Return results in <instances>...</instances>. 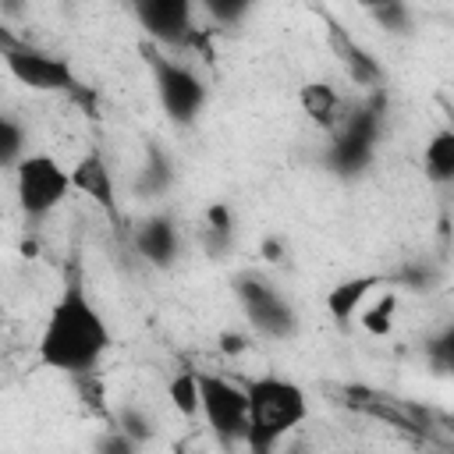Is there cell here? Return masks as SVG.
Wrapping results in <instances>:
<instances>
[{
	"mask_svg": "<svg viewBox=\"0 0 454 454\" xmlns=\"http://www.w3.org/2000/svg\"><path fill=\"white\" fill-rule=\"evenodd\" d=\"M110 344H114L110 326H106L99 305L92 301L78 262H71L64 273V287L43 319L35 355L46 369L78 380V376H92L99 369Z\"/></svg>",
	"mask_w": 454,
	"mask_h": 454,
	"instance_id": "cell-1",
	"label": "cell"
},
{
	"mask_svg": "<svg viewBox=\"0 0 454 454\" xmlns=\"http://www.w3.org/2000/svg\"><path fill=\"white\" fill-rule=\"evenodd\" d=\"M248 390V440L245 447L255 454H270L291 429L309 419V397L294 380L284 376H255L245 383Z\"/></svg>",
	"mask_w": 454,
	"mask_h": 454,
	"instance_id": "cell-2",
	"label": "cell"
},
{
	"mask_svg": "<svg viewBox=\"0 0 454 454\" xmlns=\"http://www.w3.org/2000/svg\"><path fill=\"white\" fill-rule=\"evenodd\" d=\"M149 57V71H153V89H156V99L163 106V114L170 117V124L177 128H188L202 117L206 110V99H209V89H206V78L199 71H192L188 64L160 53V50H145Z\"/></svg>",
	"mask_w": 454,
	"mask_h": 454,
	"instance_id": "cell-3",
	"label": "cell"
},
{
	"mask_svg": "<svg viewBox=\"0 0 454 454\" xmlns=\"http://www.w3.org/2000/svg\"><path fill=\"white\" fill-rule=\"evenodd\" d=\"M380 128H383V114L380 106L365 103L355 114H344L340 124L330 131L323 163L330 174L337 177H358L372 167L376 156V142H380Z\"/></svg>",
	"mask_w": 454,
	"mask_h": 454,
	"instance_id": "cell-4",
	"label": "cell"
},
{
	"mask_svg": "<svg viewBox=\"0 0 454 454\" xmlns=\"http://www.w3.org/2000/svg\"><path fill=\"white\" fill-rule=\"evenodd\" d=\"M234 298L245 312V319L252 323L255 333L270 337V340H287L298 333V312L294 305L280 294V287L259 273V270H241L234 273Z\"/></svg>",
	"mask_w": 454,
	"mask_h": 454,
	"instance_id": "cell-5",
	"label": "cell"
},
{
	"mask_svg": "<svg viewBox=\"0 0 454 454\" xmlns=\"http://www.w3.org/2000/svg\"><path fill=\"white\" fill-rule=\"evenodd\" d=\"M67 192H74L71 170L50 153H28L14 167V199L28 220H43L53 209H60Z\"/></svg>",
	"mask_w": 454,
	"mask_h": 454,
	"instance_id": "cell-6",
	"label": "cell"
},
{
	"mask_svg": "<svg viewBox=\"0 0 454 454\" xmlns=\"http://www.w3.org/2000/svg\"><path fill=\"white\" fill-rule=\"evenodd\" d=\"M202 419L220 447H238L248 440V390L227 376L199 372Z\"/></svg>",
	"mask_w": 454,
	"mask_h": 454,
	"instance_id": "cell-7",
	"label": "cell"
},
{
	"mask_svg": "<svg viewBox=\"0 0 454 454\" xmlns=\"http://www.w3.org/2000/svg\"><path fill=\"white\" fill-rule=\"evenodd\" d=\"M4 67L11 71V78H18L32 92H67V96H74L82 89L64 57L50 53V50H39L32 43H21L7 28H4Z\"/></svg>",
	"mask_w": 454,
	"mask_h": 454,
	"instance_id": "cell-8",
	"label": "cell"
},
{
	"mask_svg": "<svg viewBox=\"0 0 454 454\" xmlns=\"http://www.w3.org/2000/svg\"><path fill=\"white\" fill-rule=\"evenodd\" d=\"M192 4L195 0H131L135 21L156 46H184L195 35L192 25Z\"/></svg>",
	"mask_w": 454,
	"mask_h": 454,
	"instance_id": "cell-9",
	"label": "cell"
},
{
	"mask_svg": "<svg viewBox=\"0 0 454 454\" xmlns=\"http://www.w3.org/2000/svg\"><path fill=\"white\" fill-rule=\"evenodd\" d=\"M135 252L153 270H170L181 259V227L174 213H149L135 223Z\"/></svg>",
	"mask_w": 454,
	"mask_h": 454,
	"instance_id": "cell-10",
	"label": "cell"
},
{
	"mask_svg": "<svg viewBox=\"0 0 454 454\" xmlns=\"http://www.w3.org/2000/svg\"><path fill=\"white\" fill-rule=\"evenodd\" d=\"M71 184L78 195H85L96 209H103L106 216H117V184H114V170L103 160L99 149H89L85 156H78V163L71 167Z\"/></svg>",
	"mask_w": 454,
	"mask_h": 454,
	"instance_id": "cell-11",
	"label": "cell"
},
{
	"mask_svg": "<svg viewBox=\"0 0 454 454\" xmlns=\"http://www.w3.org/2000/svg\"><path fill=\"white\" fill-rule=\"evenodd\" d=\"M380 284H383V277H376V273H362V277H348V280L333 284L326 291V312H330V319L337 326H348L365 309V301L372 298V291Z\"/></svg>",
	"mask_w": 454,
	"mask_h": 454,
	"instance_id": "cell-12",
	"label": "cell"
},
{
	"mask_svg": "<svg viewBox=\"0 0 454 454\" xmlns=\"http://www.w3.org/2000/svg\"><path fill=\"white\" fill-rule=\"evenodd\" d=\"M174 177H177L174 156L163 145L149 142L145 145V160H142V167L135 174V192L145 195V199H160V195H167L174 188Z\"/></svg>",
	"mask_w": 454,
	"mask_h": 454,
	"instance_id": "cell-13",
	"label": "cell"
},
{
	"mask_svg": "<svg viewBox=\"0 0 454 454\" xmlns=\"http://www.w3.org/2000/svg\"><path fill=\"white\" fill-rule=\"evenodd\" d=\"M298 103H301L305 117L312 124L326 128V131H333L340 124V117H344V103H340V96H337V89L330 82H309V85H301Z\"/></svg>",
	"mask_w": 454,
	"mask_h": 454,
	"instance_id": "cell-14",
	"label": "cell"
},
{
	"mask_svg": "<svg viewBox=\"0 0 454 454\" xmlns=\"http://www.w3.org/2000/svg\"><path fill=\"white\" fill-rule=\"evenodd\" d=\"M422 170L433 184H454V124L440 128L422 153Z\"/></svg>",
	"mask_w": 454,
	"mask_h": 454,
	"instance_id": "cell-15",
	"label": "cell"
},
{
	"mask_svg": "<svg viewBox=\"0 0 454 454\" xmlns=\"http://www.w3.org/2000/svg\"><path fill=\"white\" fill-rule=\"evenodd\" d=\"M333 50L340 53V60H344V67H348V74L358 82V85H369V89H376L380 82H383V71H380V64L362 50V46H355L348 35H340V32H333Z\"/></svg>",
	"mask_w": 454,
	"mask_h": 454,
	"instance_id": "cell-16",
	"label": "cell"
},
{
	"mask_svg": "<svg viewBox=\"0 0 454 454\" xmlns=\"http://www.w3.org/2000/svg\"><path fill=\"white\" fill-rule=\"evenodd\" d=\"M234 241V213L227 202H213L206 209V227H202V245L213 259H220Z\"/></svg>",
	"mask_w": 454,
	"mask_h": 454,
	"instance_id": "cell-17",
	"label": "cell"
},
{
	"mask_svg": "<svg viewBox=\"0 0 454 454\" xmlns=\"http://www.w3.org/2000/svg\"><path fill=\"white\" fill-rule=\"evenodd\" d=\"M25 156H28V128L14 114H4L0 117V167L14 174V167Z\"/></svg>",
	"mask_w": 454,
	"mask_h": 454,
	"instance_id": "cell-18",
	"label": "cell"
},
{
	"mask_svg": "<svg viewBox=\"0 0 454 454\" xmlns=\"http://www.w3.org/2000/svg\"><path fill=\"white\" fill-rule=\"evenodd\" d=\"M167 397L170 404L184 415V419H195L202 411V390H199V372L195 369H181L170 383H167Z\"/></svg>",
	"mask_w": 454,
	"mask_h": 454,
	"instance_id": "cell-19",
	"label": "cell"
},
{
	"mask_svg": "<svg viewBox=\"0 0 454 454\" xmlns=\"http://www.w3.org/2000/svg\"><path fill=\"white\" fill-rule=\"evenodd\" d=\"M426 358H429V365H433V372H440V376H450L454 380V319L426 344Z\"/></svg>",
	"mask_w": 454,
	"mask_h": 454,
	"instance_id": "cell-20",
	"label": "cell"
},
{
	"mask_svg": "<svg viewBox=\"0 0 454 454\" xmlns=\"http://www.w3.org/2000/svg\"><path fill=\"white\" fill-rule=\"evenodd\" d=\"M394 309H397V294H380L376 301H369V309L358 312L362 326L376 337H387L390 333V323H394Z\"/></svg>",
	"mask_w": 454,
	"mask_h": 454,
	"instance_id": "cell-21",
	"label": "cell"
},
{
	"mask_svg": "<svg viewBox=\"0 0 454 454\" xmlns=\"http://www.w3.org/2000/svg\"><path fill=\"white\" fill-rule=\"evenodd\" d=\"M114 426H121L138 447L142 443H149L153 440V433H156V426H153V419L142 411V408H135V404H124V408H117V415H114Z\"/></svg>",
	"mask_w": 454,
	"mask_h": 454,
	"instance_id": "cell-22",
	"label": "cell"
},
{
	"mask_svg": "<svg viewBox=\"0 0 454 454\" xmlns=\"http://www.w3.org/2000/svg\"><path fill=\"white\" fill-rule=\"evenodd\" d=\"M199 7H202L216 25L231 28V25H241V21L248 18V11L255 7V0H199Z\"/></svg>",
	"mask_w": 454,
	"mask_h": 454,
	"instance_id": "cell-23",
	"label": "cell"
},
{
	"mask_svg": "<svg viewBox=\"0 0 454 454\" xmlns=\"http://www.w3.org/2000/svg\"><path fill=\"white\" fill-rule=\"evenodd\" d=\"M372 18H376L390 35H408V32H411V11H408V4H404V0H401V4H390V7L372 11Z\"/></svg>",
	"mask_w": 454,
	"mask_h": 454,
	"instance_id": "cell-24",
	"label": "cell"
},
{
	"mask_svg": "<svg viewBox=\"0 0 454 454\" xmlns=\"http://www.w3.org/2000/svg\"><path fill=\"white\" fill-rule=\"evenodd\" d=\"M99 450H106V454H131V450H138V443L121 429V426H110V433L96 443Z\"/></svg>",
	"mask_w": 454,
	"mask_h": 454,
	"instance_id": "cell-25",
	"label": "cell"
},
{
	"mask_svg": "<svg viewBox=\"0 0 454 454\" xmlns=\"http://www.w3.org/2000/svg\"><path fill=\"white\" fill-rule=\"evenodd\" d=\"M394 280H401V284H408V287L422 291V287H429V280H433V270H429L426 262H415V266H404L401 273H394Z\"/></svg>",
	"mask_w": 454,
	"mask_h": 454,
	"instance_id": "cell-26",
	"label": "cell"
},
{
	"mask_svg": "<svg viewBox=\"0 0 454 454\" xmlns=\"http://www.w3.org/2000/svg\"><path fill=\"white\" fill-rule=\"evenodd\" d=\"M355 4H358V7H365V11L372 14V11H380V7H390V4H401V0H355Z\"/></svg>",
	"mask_w": 454,
	"mask_h": 454,
	"instance_id": "cell-27",
	"label": "cell"
},
{
	"mask_svg": "<svg viewBox=\"0 0 454 454\" xmlns=\"http://www.w3.org/2000/svg\"><path fill=\"white\" fill-rule=\"evenodd\" d=\"M0 7H4V14H7V18H14V14L21 11V0H0Z\"/></svg>",
	"mask_w": 454,
	"mask_h": 454,
	"instance_id": "cell-28",
	"label": "cell"
}]
</instances>
